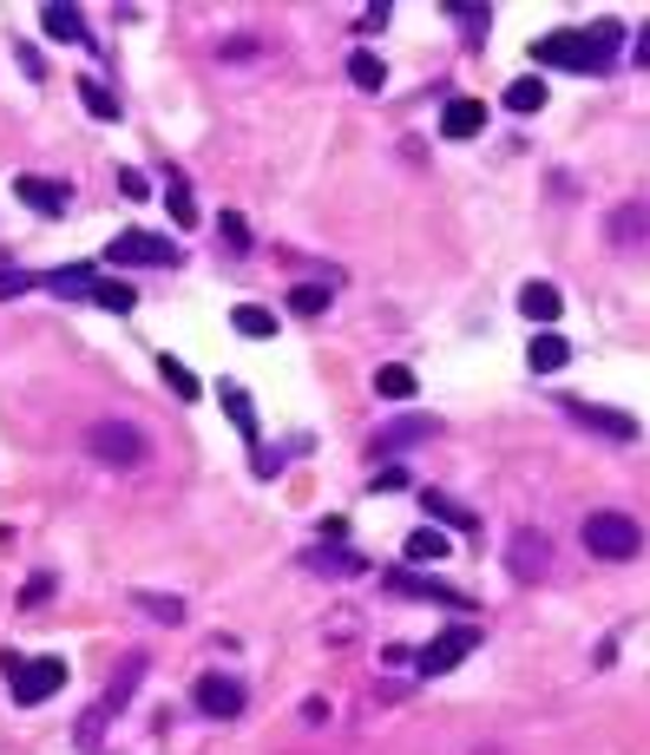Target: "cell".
I'll return each instance as SVG.
<instances>
[{"label": "cell", "instance_id": "1f68e13d", "mask_svg": "<svg viewBox=\"0 0 650 755\" xmlns=\"http://www.w3.org/2000/svg\"><path fill=\"white\" fill-rule=\"evenodd\" d=\"M289 309H296V316H322V309H329V289H322V282H296V289H289Z\"/></svg>", "mask_w": 650, "mask_h": 755}, {"label": "cell", "instance_id": "74e56055", "mask_svg": "<svg viewBox=\"0 0 650 755\" xmlns=\"http://www.w3.org/2000/svg\"><path fill=\"white\" fill-rule=\"evenodd\" d=\"M250 53H257V40H250V33H230V40H223V60H250Z\"/></svg>", "mask_w": 650, "mask_h": 755}, {"label": "cell", "instance_id": "f35d334b", "mask_svg": "<svg viewBox=\"0 0 650 755\" xmlns=\"http://www.w3.org/2000/svg\"><path fill=\"white\" fill-rule=\"evenodd\" d=\"M119 191H126V198H151V185H144V171H119Z\"/></svg>", "mask_w": 650, "mask_h": 755}, {"label": "cell", "instance_id": "ffe728a7", "mask_svg": "<svg viewBox=\"0 0 650 755\" xmlns=\"http://www.w3.org/2000/svg\"><path fill=\"white\" fill-rule=\"evenodd\" d=\"M421 506H428L440 526H453V533H480V519H473L460 499H447V493H421Z\"/></svg>", "mask_w": 650, "mask_h": 755}, {"label": "cell", "instance_id": "4fadbf2b", "mask_svg": "<svg viewBox=\"0 0 650 755\" xmlns=\"http://www.w3.org/2000/svg\"><path fill=\"white\" fill-rule=\"evenodd\" d=\"M13 198L20 205H33L40 217H67V198H72V185H60V178H13Z\"/></svg>", "mask_w": 650, "mask_h": 755}, {"label": "cell", "instance_id": "f546056e", "mask_svg": "<svg viewBox=\"0 0 650 755\" xmlns=\"http://www.w3.org/2000/svg\"><path fill=\"white\" fill-rule=\"evenodd\" d=\"M139 677H144V657H126V664H119V677H112V689H106V703H99V709L112 716V709H119V703H126V696L139 689Z\"/></svg>", "mask_w": 650, "mask_h": 755}, {"label": "cell", "instance_id": "d4e9b609", "mask_svg": "<svg viewBox=\"0 0 650 755\" xmlns=\"http://www.w3.org/2000/svg\"><path fill=\"white\" fill-rule=\"evenodd\" d=\"M349 79H356L361 92H381V86H388V67H381V53L356 47V53H349Z\"/></svg>", "mask_w": 650, "mask_h": 755}, {"label": "cell", "instance_id": "484cf974", "mask_svg": "<svg viewBox=\"0 0 650 755\" xmlns=\"http://www.w3.org/2000/svg\"><path fill=\"white\" fill-rule=\"evenodd\" d=\"M92 282H99L92 264H67V270L47 276V289H60V296H86V302H92Z\"/></svg>", "mask_w": 650, "mask_h": 755}, {"label": "cell", "instance_id": "ab89813d", "mask_svg": "<svg viewBox=\"0 0 650 755\" xmlns=\"http://www.w3.org/2000/svg\"><path fill=\"white\" fill-rule=\"evenodd\" d=\"M47 592H53V578H47V572H40V578H27V592H20V605H40V598H47Z\"/></svg>", "mask_w": 650, "mask_h": 755}, {"label": "cell", "instance_id": "9c48e42d", "mask_svg": "<svg viewBox=\"0 0 650 755\" xmlns=\"http://www.w3.org/2000/svg\"><path fill=\"white\" fill-rule=\"evenodd\" d=\"M566 408V420L572 427H584V434H604V440H638V420L624 408H598V401H559Z\"/></svg>", "mask_w": 650, "mask_h": 755}, {"label": "cell", "instance_id": "52a82bcc", "mask_svg": "<svg viewBox=\"0 0 650 755\" xmlns=\"http://www.w3.org/2000/svg\"><path fill=\"white\" fill-rule=\"evenodd\" d=\"M506 572H512L519 585H539V578L552 572V539H546L539 526H519V533L506 539Z\"/></svg>", "mask_w": 650, "mask_h": 755}, {"label": "cell", "instance_id": "7a4b0ae2", "mask_svg": "<svg viewBox=\"0 0 650 755\" xmlns=\"http://www.w3.org/2000/svg\"><path fill=\"white\" fill-rule=\"evenodd\" d=\"M578 539H584V552H591V558L624 565V558H638V552H644V526H638L631 513H618V506H598V513H584Z\"/></svg>", "mask_w": 650, "mask_h": 755}, {"label": "cell", "instance_id": "8fae6325", "mask_svg": "<svg viewBox=\"0 0 650 755\" xmlns=\"http://www.w3.org/2000/svg\"><path fill=\"white\" fill-rule=\"evenodd\" d=\"M388 592H394V598H428V605H447V612H473L467 592H453V585H440V578H421V572H388Z\"/></svg>", "mask_w": 650, "mask_h": 755}, {"label": "cell", "instance_id": "30bf717a", "mask_svg": "<svg viewBox=\"0 0 650 755\" xmlns=\"http://www.w3.org/2000/svg\"><path fill=\"white\" fill-rule=\"evenodd\" d=\"M433 434H440V420H433V414H401V420H388V427L368 440V454H374V460H388V454L421 447V440H433Z\"/></svg>", "mask_w": 650, "mask_h": 755}, {"label": "cell", "instance_id": "6da1fadb", "mask_svg": "<svg viewBox=\"0 0 650 755\" xmlns=\"http://www.w3.org/2000/svg\"><path fill=\"white\" fill-rule=\"evenodd\" d=\"M624 53V27L618 20H598L584 33H546L532 40V60L539 67H559V72H611Z\"/></svg>", "mask_w": 650, "mask_h": 755}, {"label": "cell", "instance_id": "5b68a950", "mask_svg": "<svg viewBox=\"0 0 650 755\" xmlns=\"http://www.w3.org/2000/svg\"><path fill=\"white\" fill-rule=\"evenodd\" d=\"M473 644H480V630H473V624H447L433 644H421V650H414V670H421V677H447V670H460V664L473 657Z\"/></svg>", "mask_w": 650, "mask_h": 755}, {"label": "cell", "instance_id": "f1b7e54d", "mask_svg": "<svg viewBox=\"0 0 650 755\" xmlns=\"http://www.w3.org/2000/svg\"><path fill=\"white\" fill-rule=\"evenodd\" d=\"M79 99H86V112H92V119H106V126L126 112V106H119V92H112V86H99V79H86V86H79Z\"/></svg>", "mask_w": 650, "mask_h": 755}, {"label": "cell", "instance_id": "277c9868", "mask_svg": "<svg viewBox=\"0 0 650 755\" xmlns=\"http://www.w3.org/2000/svg\"><path fill=\"white\" fill-rule=\"evenodd\" d=\"M0 670H7V689H13V703H47V696H60L67 689V664L60 657H13V650H0Z\"/></svg>", "mask_w": 650, "mask_h": 755}, {"label": "cell", "instance_id": "44dd1931", "mask_svg": "<svg viewBox=\"0 0 650 755\" xmlns=\"http://www.w3.org/2000/svg\"><path fill=\"white\" fill-rule=\"evenodd\" d=\"M92 302H99V309H112V316H132V309H139V289H132V282L99 276V282H92Z\"/></svg>", "mask_w": 650, "mask_h": 755}, {"label": "cell", "instance_id": "836d02e7", "mask_svg": "<svg viewBox=\"0 0 650 755\" xmlns=\"http://www.w3.org/2000/svg\"><path fill=\"white\" fill-rule=\"evenodd\" d=\"M217 237H223V244H230V250H237V257H243V250H250V223H243V217H237V210H223V217H217Z\"/></svg>", "mask_w": 650, "mask_h": 755}, {"label": "cell", "instance_id": "d6986e66", "mask_svg": "<svg viewBox=\"0 0 650 755\" xmlns=\"http://www.w3.org/2000/svg\"><path fill=\"white\" fill-rule=\"evenodd\" d=\"M217 401H223V414H230V427L257 447V408H250V395H243L237 381H217Z\"/></svg>", "mask_w": 650, "mask_h": 755}, {"label": "cell", "instance_id": "8992f818", "mask_svg": "<svg viewBox=\"0 0 650 755\" xmlns=\"http://www.w3.org/2000/svg\"><path fill=\"white\" fill-rule=\"evenodd\" d=\"M106 264H119V270H171L178 264V244H164L151 230H126V237H112Z\"/></svg>", "mask_w": 650, "mask_h": 755}, {"label": "cell", "instance_id": "9a60e30c", "mask_svg": "<svg viewBox=\"0 0 650 755\" xmlns=\"http://www.w3.org/2000/svg\"><path fill=\"white\" fill-rule=\"evenodd\" d=\"M559 309H566V296H559L552 282H519V316H526V322L552 329V322H559Z\"/></svg>", "mask_w": 650, "mask_h": 755}, {"label": "cell", "instance_id": "cb8c5ba5", "mask_svg": "<svg viewBox=\"0 0 650 755\" xmlns=\"http://www.w3.org/2000/svg\"><path fill=\"white\" fill-rule=\"evenodd\" d=\"M500 99H506V112H539V106H546V79H539V72H526V79H512V86H506Z\"/></svg>", "mask_w": 650, "mask_h": 755}, {"label": "cell", "instance_id": "d590c367", "mask_svg": "<svg viewBox=\"0 0 650 755\" xmlns=\"http://www.w3.org/2000/svg\"><path fill=\"white\" fill-rule=\"evenodd\" d=\"M33 282H40V276H33V270H0V302H13V296H27Z\"/></svg>", "mask_w": 650, "mask_h": 755}, {"label": "cell", "instance_id": "b9f144b4", "mask_svg": "<svg viewBox=\"0 0 650 755\" xmlns=\"http://www.w3.org/2000/svg\"><path fill=\"white\" fill-rule=\"evenodd\" d=\"M631 60H638V67H650V27H644V33H638V47H631Z\"/></svg>", "mask_w": 650, "mask_h": 755}, {"label": "cell", "instance_id": "4dcf8cb0", "mask_svg": "<svg viewBox=\"0 0 650 755\" xmlns=\"http://www.w3.org/2000/svg\"><path fill=\"white\" fill-rule=\"evenodd\" d=\"M230 322H237V336H257V342H263V336H277V316H270V309H250V302H243V309H230Z\"/></svg>", "mask_w": 650, "mask_h": 755}, {"label": "cell", "instance_id": "ac0fdd59", "mask_svg": "<svg viewBox=\"0 0 650 755\" xmlns=\"http://www.w3.org/2000/svg\"><path fill=\"white\" fill-rule=\"evenodd\" d=\"M440 132H447V138H480V132H487V106H480V99H447Z\"/></svg>", "mask_w": 650, "mask_h": 755}, {"label": "cell", "instance_id": "e0dca14e", "mask_svg": "<svg viewBox=\"0 0 650 755\" xmlns=\"http://www.w3.org/2000/svg\"><path fill=\"white\" fill-rule=\"evenodd\" d=\"M566 361H572V342L552 336V329H539V336L526 342V368H532V375H559Z\"/></svg>", "mask_w": 650, "mask_h": 755}, {"label": "cell", "instance_id": "603a6c76", "mask_svg": "<svg viewBox=\"0 0 650 755\" xmlns=\"http://www.w3.org/2000/svg\"><path fill=\"white\" fill-rule=\"evenodd\" d=\"M374 395L381 401H414V368H401V361L374 368Z\"/></svg>", "mask_w": 650, "mask_h": 755}, {"label": "cell", "instance_id": "8d00e7d4", "mask_svg": "<svg viewBox=\"0 0 650 755\" xmlns=\"http://www.w3.org/2000/svg\"><path fill=\"white\" fill-rule=\"evenodd\" d=\"M368 486H374V493H401V486H408V467H381Z\"/></svg>", "mask_w": 650, "mask_h": 755}, {"label": "cell", "instance_id": "ba28073f", "mask_svg": "<svg viewBox=\"0 0 650 755\" xmlns=\"http://www.w3.org/2000/svg\"><path fill=\"white\" fill-rule=\"evenodd\" d=\"M191 703H198L204 716H217V723H237V716H243V703H250V689L237 684L230 670H204V677L191 684Z\"/></svg>", "mask_w": 650, "mask_h": 755}, {"label": "cell", "instance_id": "7402d4cb", "mask_svg": "<svg viewBox=\"0 0 650 755\" xmlns=\"http://www.w3.org/2000/svg\"><path fill=\"white\" fill-rule=\"evenodd\" d=\"M158 375H164V388H171L178 401H198V395H204V381H198V375H191L178 355H158Z\"/></svg>", "mask_w": 650, "mask_h": 755}, {"label": "cell", "instance_id": "83f0119b", "mask_svg": "<svg viewBox=\"0 0 650 755\" xmlns=\"http://www.w3.org/2000/svg\"><path fill=\"white\" fill-rule=\"evenodd\" d=\"M164 210H171V217H178V223H184V230H191V223H198V198H191V185H184V178H178V171H171V178H164Z\"/></svg>", "mask_w": 650, "mask_h": 755}, {"label": "cell", "instance_id": "3957f363", "mask_svg": "<svg viewBox=\"0 0 650 755\" xmlns=\"http://www.w3.org/2000/svg\"><path fill=\"white\" fill-rule=\"evenodd\" d=\"M86 454H92L99 467H119V474H132V467H144L151 440H144L132 420H92V427H86Z\"/></svg>", "mask_w": 650, "mask_h": 755}, {"label": "cell", "instance_id": "7c38bea8", "mask_svg": "<svg viewBox=\"0 0 650 755\" xmlns=\"http://www.w3.org/2000/svg\"><path fill=\"white\" fill-rule=\"evenodd\" d=\"M604 237L618 244V250H644L650 244V198H631V205H618L604 217Z\"/></svg>", "mask_w": 650, "mask_h": 755}, {"label": "cell", "instance_id": "4316f807", "mask_svg": "<svg viewBox=\"0 0 650 755\" xmlns=\"http://www.w3.org/2000/svg\"><path fill=\"white\" fill-rule=\"evenodd\" d=\"M132 605L158 624H184V598H171V592H132Z\"/></svg>", "mask_w": 650, "mask_h": 755}, {"label": "cell", "instance_id": "e575fe53", "mask_svg": "<svg viewBox=\"0 0 650 755\" xmlns=\"http://www.w3.org/2000/svg\"><path fill=\"white\" fill-rule=\"evenodd\" d=\"M447 13H453V20H460V27H467L473 40H480V33L493 27V7H447Z\"/></svg>", "mask_w": 650, "mask_h": 755}, {"label": "cell", "instance_id": "d6a6232c", "mask_svg": "<svg viewBox=\"0 0 650 755\" xmlns=\"http://www.w3.org/2000/svg\"><path fill=\"white\" fill-rule=\"evenodd\" d=\"M408 558H447V533H440V526L408 533Z\"/></svg>", "mask_w": 650, "mask_h": 755}, {"label": "cell", "instance_id": "5bb4252c", "mask_svg": "<svg viewBox=\"0 0 650 755\" xmlns=\"http://www.w3.org/2000/svg\"><path fill=\"white\" fill-rule=\"evenodd\" d=\"M302 565H309L316 578H361V572H368V558L349 552V546H309L302 552Z\"/></svg>", "mask_w": 650, "mask_h": 755}, {"label": "cell", "instance_id": "60d3db41", "mask_svg": "<svg viewBox=\"0 0 650 755\" xmlns=\"http://www.w3.org/2000/svg\"><path fill=\"white\" fill-rule=\"evenodd\" d=\"M20 67H27V79H47V60H40L33 47H20Z\"/></svg>", "mask_w": 650, "mask_h": 755}, {"label": "cell", "instance_id": "2e32d148", "mask_svg": "<svg viewBox=\"0 0 650 755\" xmlns=\"http://www.w3.org/2000/svg\"><path fill=\"white\" fill-rule=\"evenodd\" d=\"M40 27H47V40H72V47H92V33H86V13H79V7H67V0L40 7Z\"/></svg>", "mask_w": 650, "mask_h": 755}]
</instances>
